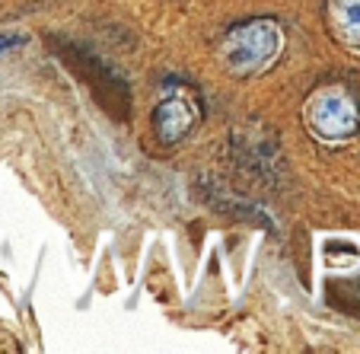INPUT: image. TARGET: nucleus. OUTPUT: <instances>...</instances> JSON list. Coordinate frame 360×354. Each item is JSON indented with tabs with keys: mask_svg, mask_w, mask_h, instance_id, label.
Wrapping results in <instances>:
<instances>
[{
	"mask_svg": "<svg viewBox=\"0 0 360 354\" xmlns=\"http://www.w3.org/2000/svg\"><path fill=\"white\" fill-rule=\"evenodd\" d=\"M274 51H278V26L268 20L249 23V26L230 32V39H226V61L239 74L262 68Z\"/></svg>",
	"mask_w": 360,
	"mask_h": 354,
	"instance_id": "1",
	"label": "nucleus"
},
{
	"mask_svg": "<svg viewBox=\"0 0 360 354\" xmlns=\"http://www.w3.org/2000/svg\"><path fill=\"white\" fill-rule=\"evenodd\" d=\"M357 109L347 99L341 89H328V93H319L309 106V125L319 131L322 137H347L354 128H357Z\"/></svg>",
	"mask_w": 360,
	"mask_h": 354,
	"instance_id": "2",
	"label": "nucleus"
},
{
	"mask_svg": "<svg viewBox=\"0 0 360 354\" xmlns=\"http://www.w3.org/2000/svg\"><path fill=\"white\" fill-rule=\"evenodd\" d=\"M153 122H157V131L163 141H179V137L188 134L191 122H195V112H191V106L185 103L182 96H172V99H166L157 109Z\"/></svg>",
	"mask_w": 360,
	"mask_h": 354,
	"instance_id": "3",
	"label": "nucleus"
},
{
	"mask_svg": "<svg viewBox=\"0 0 360 354\" xmlns=\"http://www.w3.org/2000/svg\"><path fill=\"white\" fill-rule=\"evenodd\" d=\"M332 29L347 45H360V0H332Z\"/></svg>",
	"mask_w": 360,
	"mask_h": 354,
	"instance_id": "4",
	"label": "nucleus"
},
{
	"mask_svg": "<svg viewBox=\"0 0 360 354\" xmlns=\"http://www.w3.org/2000/svg\"><path fill=\"white\" fill-rule=\"evenodd\" d=\"M22 39H0V48H10V45H20Z\"/></svg>",
	"mask_w": 360,
	"mask_h": 354,
	"instance_id": "5",
	"label": "nucleus"
}]
</instances>
